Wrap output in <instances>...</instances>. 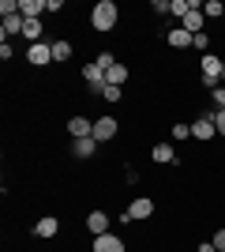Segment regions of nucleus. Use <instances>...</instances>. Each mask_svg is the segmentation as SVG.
Instances as JSON below:
<instances>
[{
    "label": "nucleus",
    "mask_w": 225,
    "mask_h": 252,
    "mask_svg": "<svg viewBox=\"0 0 225 252\" xmlns=\"http://www.w3.org/2000/svg\"><path fill=\"white\" fill-rule=\"evenodd\" d=\"M188 11H192V4H188V0H173V15H188Z\"/></svg>",
    "instance_id": "27"
},
{
    "label": "nucleus",
    "mask_w": 225,
    "mask_h": 252,
    "mask_svg": "<svg viewBox=\"0 0 225 252\" xmlns=\"http://www.w3.org/2000/svg\"><path fill=\"white\" fill-rule=\"evenodd\" d=\"M195 49H199V53H203V57H206V49H210V38H206V34H195Z\"/></svg>",
    "instance_id": "28"
},
{
    "label": "nucleus",
    "mask_w": 225,
    "mask_h": 252,
    "mask_svg": "<svg viewBox=\"0 0 225 252\" xmlns=\"http://www.w3.org/2000/svg\"><path fill=\"white\" fill-rule=\"evenodd\" d=\"M203 15H206V19H218V15H225V4H218V0H206V4H203Z\"/></svg>",
    "instance_id": "20"
},
{
    "label": "nucleus",
    "mask_w": 225,
    "mask_h": 252,
    "mask_svg": "<svg viewBox=\"0 0 225 252\" xmlns=\"http://www.w3.org/2000/svg\"><path fill=\"white\" fill-rule=\"evenodd\" d=\"M154 11H158V15H173V4L169 0H154Z\"/></svg>",
    "instance_id": "29"
},
{
    "label": "nucleus",
    "mask_w": 225,
    "mask_h": 252,
    "mask_svg": "<svg viewBox=\"0 0 225 252\" xmlns=\"http://www.w3.org/2000/svg\"><path fill=\"white\" fill-rule=\"evenodd\" d=\"M113 136H117V117H98L94 121V139L98 143H109Z\"/></svg>",
    "instance_id": "4"
},
{
    "label": "nucleus",
    "mask_w": 225,
    "mask_h": 252,
    "mask_svg": "<svg viewBox=\"0 0 225 252\" xmlns=\"http://www.w3.org/2000/svg\"><path fill=\"white\" fill-rule=\"evenodd\" d=\"M192 136H195V139H214V136H218V125L210 121V113H203V117L192 125Z\"/></svg>",
    "instance_id": "7"
},
{
    "label": "nucleus",
    "mask_w": 225,
    "mask_h": 252,
    "mask_svg": "<svg viewBox=\"0 0 225 252\" xmlns=\"http://www.w3.org/2000/svg\"><path fill=\"white\" fill-rule=\"evenodd\" d=\"M195 252H218V249H214V241H203V245H199Z\"/></svg>",
    "instance_id": "32"
},
{
    "label": "nucleus",
    "mask_w": 225,
    "mask_h": 252,
    "mask_svg": "<svg viewBox=\"0 0 225 252\" xmlns=\"http://www.w3.org/2000/svg\"><path fill=\"white\" fill-rule=\"evenodd\" d=\"M56 230H60V222H56L53 215L38 219V226H34V233H38V237H56Z\"/></svg>",
    "instance_id": "15"
},
{
    "label": "nucleus",
    "mask_w": 225,
    "mask_h": 252,
    "mask_svg": "<svg viewBox=\"0 0 225 252\" xmlns=\"http://www.w3.org/2000/svg\"><path fill=\"white\" fill-rule=\"evenodd\" d=\"M98 68H101V72H109V68H117V57H113V53H98Z\"/></svg>",
    "instance_id": "22"
},
{
    "label": "nucleus",
    "mask_w": 225,
    "mask_h": 252,
    "mask_svg": "<svg viewBox=\"0 0 225 252\" xmlns=\"http://www.w3.org/2000/svg\"><path fill=\"white\" fill-rule=\"evenodd\" d=\"M218 252H225V249H218Z\"/></svg>",
    "instance_id": "34"
},
{
    "label": "nucleus",
    "mask_w": 225,
    "mask_h": 252,
    "mask_svg": "<svg viewBox=\"0 0 225 252\" xmlns=\"http://www.w3.org/2000/svg\"><path fill=\"white\" fill-rule=\"evenodd\" d=\"M203 27H206L203 8H192L188 15H184V31H188V34H203Z\"/></svg>",
    "instance_id": "10"
},
{
    "label": "nucleus",
    "mask_w": 225,
    "mask_h": 252,
    "mask_svg": "<svg viewBox=\"0 0 225 252\" xmlns=\"http://www.w3.org/2000/svg\"><path fill=\"white\" fill-rule=\"evenodd\" d=\"M45 11V0H19V15L23 19H38Z\"/></svg>",
    "instance_id": "14"
},
{
    "label": "nucleus",
    "mask_w": 225,
    "mask_h": 252,
    "mask_svg": "<svg viewBox=\"0 0 225 252\" xmlns=\"http://www.w3.org/2000/svg\"><path fill=\"white\" fill-rule=\"evenodd\" d=\"M19 11V0H0V15L8 19V15H15Z\"/></svg>",
    "instance_id": "25"
},
{
    "label": "nucleus",
    "mask_w": 225,
    "mask_h": 252,
    "mask_svg": "<svg viewBox=\"0 0 225 252\" xmlns=\"http://www.w3.org/2000/svg\"><path fill=\"white\" fill-rule=\"evenodd\" d=\"M23 27H26V19H23L19 11H15V15H8V19H4V42H8L11 34H23Z\"/></svg>",
    "instance_id": "16"
},
{
    "label": "nucleus",
    "mask_w": 225,
    "mask_h": 252,
    "mask_svg": "<svg viewBox=\"0 0 225 252\" xmlns=\"http://www.w3.org/2000/svg\"><path fill=\"white\" fill-rule=\"evenodd\" d=\"M72 57V45L68 42H53V61H68Z\"/></svg>",
    "instance_id": "21"
},
{
    "label": "nucleus",
    "mask_w": 225,
    "mask_h": 252,
    "mask_svg": "<svg viewBox=\"0 0 225 252\" xmlns=\"http://www.w3.org/2000/svg\"><path fill=\"white\" fill-rule=\"evenodd\" d=\"M68 136H72V139L94 136V121H86V117H72V121H68Z\"/></svg>",
    "instance_id": "6"
},
{
    "label": "nucleus",
    "mask_w": 225,
    "mask_h": 252,
    "mask_svg": "<svg viewBox=\"0 0 225 252\" xmlns=\"http://www.w3.org/2000/svg\"><path fill=\"white\" fill-rule=\"evenodd\" d=\"M90 23H94V31H113L117 27V4L113 0H98L94 11H90Z\"/></svg>",
    "instance_id": "1"
},
{
    "label": "nucleus",
    "mask_w": 225,
    "mask_h": 252,
    "mask_svg": "<svg viewBox=\"0 0 225 252\" xmlns=\"http://www.w3.org/2000/svg\"><path fill=\"white\" fill-rule=\"evenodd\" d=\"M222 79H225V64H222Z\"/></svg>",
    "instance_id": "33"
},
{
    "label": "nucleus",
    "mask_w": 225,
    "mask_h": 252,
    "mask_svg": "<svg viewBox=\"0 0 225 252\" xmlns=\"http://www.w3.org/2000/svg\"><path fill=\"white\" fill-rule=\"evenodd\" d=\"M154 162H176V155H173V143H154Z\"/></svg>",
    "instance_id": "17"
},
{
    "label": "nucleus",
    "mask_w": 225,
    "mask_h": 252,
    "mask_svg": "<svg viewBox=\"0 0 225 252\" xmlns=\"http://www.w3.org/2000/svg\"><path fill=\"white\" fill-rule=\"evenodd\" d=\"M83 79L90 83V91H94V94H101V91H105V72H101V68H98L94 61H90V64L83 68Z\"/></svg>",
    "instance_id": "5"
},
{
    "label": "nucleus",
    "mask_w": 225,
    "mask_h": 252,
    "mask_svg": "<svg viewBox=\"0 0 225 252\" xmlns=\"http://www.w3.org/2000/svg\"><path fill=\"white\" fill-rule=\"evenodd\" d=\"M120 94H124V91H120V87H113V83H105V91H101V98H105V102H120Z\"/></svg>",
    "instance_id": "23"
},
{
    "label": "nucleus",
    "mask_w": 225,
    "mask_h": 252,
    "mask_svg": "<svg viewBox=\"0 0 225 252\" xmlns=\"http://www.w3.org/2000/svg\"><path fill=\"white\" fill-rule=\"evenodd\" d=\"M210 121L218 125V136H225V109H210Z\"/></svg>",
    "instance_id": "24"
},
{
    "label": "nucleus",
    "mask_w": 225,
    "mask_h": 252,
    "mask_svg": "<svg viewBox=\"0 0 225 252\" xmlns=\"http://www.w3.org/2000/svg\"><path fill=\"white\" fill-rule=\"evenodd\" d=\"M222 64L225 61H218L214 53H206V57H203V83L206 87H218V79H222Z\"/></svg>",
    "instance_id": "3"
},
{
    "label": "nucleus",
    "mask_w": 225,
    "mask_h": 252,
    "mask_svg": "<svg viewBox=\"0 0 225 252\" xmlns=\"http://www.w3.org/2000/svg\"><path fill=\"white\" fill-rule=\"evenodd\" d=\"M128 215H131L135 222H139V219H150V215H154V203H150L147 196H135V200H131V207H128Z\"/></svg>",
    "instance_id": "11"
},
{
    "label": "nucleus",
    "mask_w": 225,
    "mask_h": 252,
    "mask_svg": "<svg viewBox=\"0 0 225 252\" xmlns=\"http://www.w3.org/2000/svg\"><path fill=\"white\" fill-rule=\"evenodd\" d=\"M26 61H30L34 68H45V64L53 61V42H38V45H30V49H26Z\"/></svg>",
    "instance_id": "2"
},
{
    "label": "nucleus",
    "mask_w": 225,
    "mask_h": 252,
    "mask_svg": "<svg viewBox=\"0 0 225 252\" xmlns=\"http://www.w3.org/2000/svg\"><path fill=\"white\" fill-rule=\"evenodd\" d=\"M94 252H124V241L117 233H101V237H94Z\"/></svg>",
    "instance_id": "9"
},
{
    "label": "nucleus",
    "mask_w": 225,
    "mask_h": 252,
    "mask_svg": "<svg viewBox=\"0 0 225 252\" xmlns=\"http://www.w3.org/2000/svg\"><path fill=\"white\" fill-rule=\"evenodd\" d=\"M214 109H225V87H214Z\"/></svg>",
    "instance_id": "30"
},
{
    "label": "nucleus",
    "mask_w": 225,
    "mask_h": 252,
    "mask_svg": "<svg viewBox=\"0 0 225 252\" xmlns=\"http://www.w3.org/2000/svg\"><path fill=\"white\" fill-rule=\"evenodd\" d=\"M165 42H169L173 49H188V45L195 42V34H188L184 27H176V31H169V38H165Z\"/></svg>",
    "instance_id": "13"
},
{
    "label": "nucleus",
    "mask_w": 225,
    "mask_h": 252,
    "mask_svg": "<svg viewBox=\"0 0 225 252\" xmlns=\"http://www.w3.org/2000/svg\"><path fill=\"white\" fill-rule=\"evenodd\" d=\"M86 230L94 233V237L109 233V215H105V211H90V215H86Z\"/></svg>",
    "instance_id": "8"
},
{
    "label": "nucleus",
    "mask_w": 225,
    "mask_h": 252,
    "mask_svg": "<svg viewBox=\"0 0 225 252\" xmlns=\"http://www.w3.org/2000/svg\"><path fill=\"white\" fill-rule=\"evenodd\" d=\"M222 19H225V15H222Z\"/></svg>",
    "instance_id": "35"
},
{
    "label": "nucleus",
    "mask_w": 225,
    "mask_h": 252,
    "mask_svg": "<svg viewBox=\"0 0 225 252\" xmlns=\"http://www.w3.org/2000/svg\"><path fill=\"white\" fill-rule=\"evenodd\" d=\"M72 151H75V158H94L98 139H94V136H86V139H72Z\"/></svg>",
    "instance_id": "12"
},
{
    "label": "nucleus",
    "mask_w": 225,
    "mask_h": 252,
    "mask_svg": "<svg viewBox=\"0 0 225 252\" xmlns=\"http://www.w3.org/2000/svg\"><path fill=\"white\" fill-rule=\"evenodd\" d=\"M192 136V125H173V139L180 143V139H188Z\"/></svg>",
    "instance_id": "26"
},
{
    "label": "nucleus",
    "mask_w": 225,
    "mask_h": 252,
    "mask_svg": "<svg viewBox=\"0 0 225 252\" xmlns=\"http://www.w3.org/2000/svg\"><path fill=\"white\" fill-rule=\"evenodd\" d=\"M124 79H128V68H124V64H117V68L105 72V83H113V87H124Z\"/></svg>",
    "instance_id": "19"
},
{
    "label": "nucleus",
    "mask_w": 225,
    "mask_h": 252,
    "mask_svg": "<svg viewBox=\"0 0 225 252\" xmlns=\"http://www.w3.org/2000/svg\"><path fill=\"white\" fill-rule=\"evenodd\" d=\"M214 249H225V226H222V230L214 233Z\"/></svg>",
    "instance_id": "31"
},
{
    "label": "nucleus",
    "mask_w": 225,
    "mask_h": 252,
    "mask_svg": "<svg viewBox=\"0 0 225 252\" xmlns=\"http://www.w3.org/2000/svg\"><path fill=\"white\" fill-rule=\"evenodd\" d=\"M23 38H30V45H38V42H42V23H38V19H26Z\"/></svg>",
    "instance_id": "18"
}]
</instances>
